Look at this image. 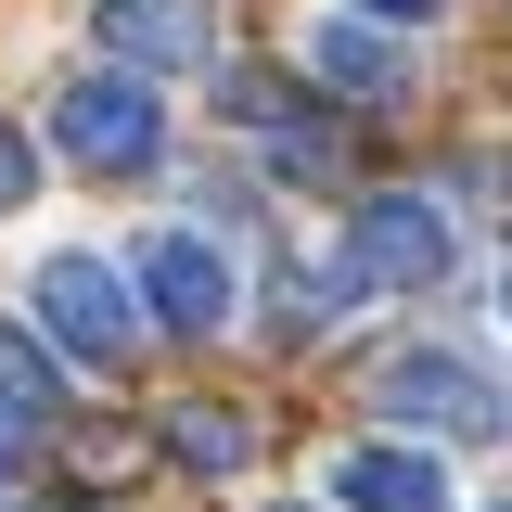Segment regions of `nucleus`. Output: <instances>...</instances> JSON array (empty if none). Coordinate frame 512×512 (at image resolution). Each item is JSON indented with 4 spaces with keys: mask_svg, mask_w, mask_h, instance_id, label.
Returning <instances> with one entry per match:
<instances>
[{
    "mask_svg": "<svg viewBox=\"0 0 512 512\" xmlns=\"http://www.w3.org/2000/svg\"><path fill=\"white\" fill-rule=\"evenodd\" d=\"M141 308H154V295L116 282L103 256H77V244L39 256V333H52L77 372H128V359H141Z\"/></svg>",
    "mask_w": 512,
    "mask_h": 512,
    "instance_id": "obj_1",
    "label": "nucleus"
},
{
    "mask_svg": "<svg viewBox=\"0 0 512 512\" xmlns=\"http://www.w3.org/2000/svg\"><path fill=\"white\" fill-rule=\"evenodd\" d=\"M52 141L90 167V180H141V167L167 154V103L141 90V64L103 52V77H77V90L52 103Z\"/></svg>",
    "mask_w": 512,
    "mask_h": 512,
    "instance_id": "obj_2",
    "label": "nucleus"
},
{
    "mask_svg": "<svg viewBox=\"0 0 512 512\" xmlns=\"http://www.w3.org/2000/svg\"><path fill=\"white\" fill-rule=\"evenodd\" d=\"M448 269H461V231H448L423 192H372L346 218V282L359 295H436Z\"/></svg>",
    "mask_w": 512,
    "mask_h": 512,
    "instance_id": "obj_3",
    "label": "nucleus"
},
{
    "mask_svg": "<svg viewBox=\"0 0 512 512\" xmlns=\"http://www.w3.org/2000/svg\"><path fill=\"white\" fill-rule=\"evenodd\" d=\"M372 397L410 423V436H448V448H474V436H500V423H512V397L474 372L461 346H410V359H384Z\"/></svg>",
    "mask_w": 512,
    "mask_h": 512,
    "instance_id": "obj_4",
    "label": "nucleus"
},
{
    "mask_svg": "<svg viewBox=\"0 0 512 512\" xmlns=\"http://www.w3.org/2000/svg\"><path fill=\"white\" fill-rule=\"evenodd\" d=\"M90 39L116 64H141V77H180V64H218V13L205 0H103Z\"/></svg>",
    "mask_w": 512,
    "mask_h": 512,
    "instance_id": "obj_5",
    "label": "nucleus"
},
{
    "mask_svg": "<svg viewBox=\"0 0 512 512\" xmlns=\"http://www.w3.org/2000/svg\"><path fill=\"white\" fill-rule=\"evenodd\" d=\"M141 295H154L167 333H218L231 320V256L205 244V231H167V244L141 256Z\"/></svg>",
    "mask_w": 512,
    "mask_h": 512,
    "instance_id": "obj_6",
    "label": "nucleus"
},
{
    "mask_svg": "<svg viewBox=\"0 0 512 512\" xmlns=\"http://www.w3.org/2000/svg\"><path fill=\"white\" fill-rule=\"evenodd\" d=\"M333 500L346 512H448V461L423 436L410 448H346V461H333Z\"/></svg>",
    "mask_w": 512,
    "mask_h": 512,
    "instance_id": "obj_7",
    "label": "nucleus"
},
{
    "mask_svg": "<svg viewBox=\"0 0 512 512\" xmlns=\"http://www.w3.org/2000/svg\"><path fill=\"white\" fill-rule=\"evenodd\" d=\"M308 77L359 90V103H397V90H410V52L384 39V13H372V26H346V13H333V26L308 39Z\"/></svg>",
    "mask_w": 512,
    "mask_h": 512,
    "instance_id": "obj_8",
    "label": "nucleus"
},
{
    "mask_svg": "<svg viewBox=\"0 0 512 512\" xmlns=\"http://www.w3.org/2000/svg\"><path fill=\"white\" fill-rule=\"evenodd\" d=\"M0 397H13V410H64V346L52 333L0 320Z\"/></svg>",
    "mask_w": 512,
    "mask_h": 512,
    "instance_id": "obj_9",
    "label": "nucleus"
},
{
    "mask_svg": "<svg viewBox=\"0 0 512 512\" xmlns=\"http://www.w3.org/2000/svg\"><path fill=\"white\" fill-rule=\"evenodd\" d=\"M167 448H180V461H192V474H244V423H218V410H180V423H167Z\"/></svg>",
    "mask_w": 512,
    "mask_h": 512,
    "instance_id": "obj_10",
    "label": "nucleus"
},
{
    "mask_svg": "<svg viewBox=\"0 0 512 512\" xmlns=\"http://www.w3.org/2000/svg\"><path fill=\"white\" fill-rule=\"evenodd\" d=\"M218 90H231V116H244V128H282V116H295V90H282L269 64H231Z\"/></svg>",
    "mask_w": 512,
    "mask_h": 512,
    "instance_id": "obj_11",
    "label": "nucleus"
},
{
    "mask_svg": "<svg viewBox=\"0 0 512 512\" xmlns=\"http://www.w3.org/2000/svg\"><path fill=\"white\" fill-rule=\"evenodd\" d=\"M13 205H39V141L0 116V218H13Z\"/></svg>",
    "mask_w": 512,
    "mask_h": 512,
    "instance_id": "obj_12",
    "label": "nucleus"
},
{
    "mask_svg": "<svg viewBox=\"0 0 512 512\" xmlns=\"http://www.w3.org/2000/svg\"><path fill=\"white\" fill-rule=\"evenodd\" d=\"M26 423H39V410H13V397H0V474L26 461Z\"/></svg>",
    "mask_w": 512,
    "mask_h": 512,
    "instance_id": "obj_13",
    "label": "nucleus"
},
{
    "mask_svg": "<svg viewBox=\"0 0 512 512\" xmlns=\"http://www.w3.org/2000/svg\"><path fill=\"white\" fill-rule=\"evenodd\" d=\"M359 13H384V26H436L448 0H359Z\"/></svg>",
    "mask_w": 512,
    "mask_h": 512,
    "instance_id": "obj_14",
    "label": "nucleus"
},
{
    "mask_svg": "<svg viewBox=\"0 0 512 512\" xmlns=\"http://www.w3.org/2000/svg\"><path fill=\"white\" fill-rule=\"evenodd\" d=\"M500 320H512V269H500Z\"/></svg>",
    "mask_w": 512,
    "mask_h": 512,
    "instance_id": "obj_15",
    "label": "nucleus"
},
{
    "mask_svg": "<svg viewBox=\"0 0 512 512\" xmlns=\"http://www.w3.org/2000/svg\"><path fill=\"white\" fill-rule=\"evenodd\" d=\"M0 512H13V500H0Z\"/></svg>",
    "mask_w": 512,
    "mask_h": 512,
    "instance_id": "obj_16",
    "label": "nucleus"
},
{
    "mask_svg": "<svg viewBox=\"0 0 512 512\" xmlns=\"http://www.w3.org/2000/svg\"><path fill=\"white\" fill-rule=\"evenodd\" d=\"M500 512H512V500H500Z\"/></svg>",
    "mask_w": 512,
    "mask_h": 512,
    "instance_id": "obj_17",
    "label": "nucleus"
}]
</instances>
